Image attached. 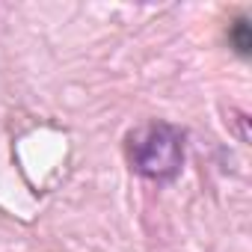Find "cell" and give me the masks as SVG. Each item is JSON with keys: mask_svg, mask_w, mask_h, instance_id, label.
<instances>
[{"mask_svg": "<svg viewBox=\"0 0 252 252\" xmlns=\"http://www.w3.org/2000/svg\"><path fill=\"white\" fill-rule=\"evenodd\" d=\"M125 158L140 178L152 184H172L187 160V131L172 122L152 119L125 137Z\"/></svg>", "mask_w": 252, "mask_h": 252, "instance_id": "1", "label": "cell"}, {"mask_svg": "<svg viewBox=\"0 0 252 252\" xmlns=\"http://www.w3.org/2000/svg\"><path fill=\"white\" fill-rule=\"evenodd\" d=\"M228 45L240 54V57H249V48H252V36H249V21L240 15L237 21L228 24Z\"/></svg>", "mask_w": 252, "mask_h": 252, "instance_id": "2", "label": "cell"}]
</instances>
